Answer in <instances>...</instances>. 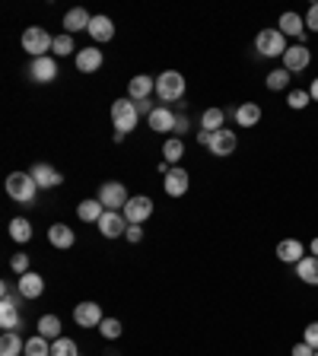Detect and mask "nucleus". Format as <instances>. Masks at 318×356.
Masks as SVG:
<instances>
[{"mask_svg": "<svg viewBox=\"0 0 318 356\" xmlns=\"http://www.w3.org/2000/svg\"><path fill=\"white\" fill-rule=\"evenodd\" d=\"M277 29L286 35V39H299V45H306V17H299V13H284L280 17V23H277Z\"/></svg>", "mask_w": 318, "mask_h": 356, "instance_id": "obj_12", "label": "nucleus"}, {"mask_svg": "<svg viewBox=\"0 0 318 356\" xmlns=\"http://www.w3.org/2000/svg\"><path fill=\"white\" fill-rule=\"evenodd\" d=\"M10 267H13L19 277H23V273H29V255H23V251H19V255H13V258H10Z\"/></svg>", "mask_w": 318, "mask_h": 356, "instance_id": "obj_40", "label": "nucleus"}, {"mask_svg": "<svg viewBox=\"0 0 318 356\" xmlns=\"http://www.w3.org/2000/svg\"><path fill=\"white\" fill-rule=\"evenodd\" d=\"M102 213H105V207H102V200L99 198H86L76 204V216L83 220V223H99Z\"/></svg>", "mask_w": 318, "mask_h": 356, "instance_id": "obj_25", "label": "nucleus"}, {"mask_svg": "<svg viewBox=\"0 0 318 356\" xmlns=\"http://www.w3.org/2000/svg\"><path fill=\"white\" fill-rule=\"evenodd\" d=\"M309 251H312V255H315V258H318V239H312V245H309Z\"/></svg>", "mask_w": 318, "mask_h": 356, "instance_id": "obj_47", "label": "nucleus"}, {"mask_svg": "<svg viewBox=\"0 0 318 356\" xmlns=\"http://www.w3.org/2000/svg\"><path fill=\"white\" fill-rule=\"evenodd\" d=\"M23 356H51V340L42 337V334H35V337L25 340V350Z\"/></svg>", "mask_w": 318, "mask_h": 356, "instance_id": "obj_31", "label": "nucleus"}, {"mask_svg": "<svg viewBox=\"0 0 318 356\" xmlns=\"http://www.w3.org/2000/svg\"><path fill=\"white\" fill-rule=\"evenodd\" d=\"M210 140H213L210 131H198V143H201V147H210Z\"/></svg>", "mask_w": 318, "mask_h": 356, "instance_id": "obj_45", "label": "nucleus"}, {"mask_svg": "<svg viewBox=\"0 0 318 356\" xmlns=\"http://www.w3.org/2000/svg\"><path fill=\"white\" fill-rule=\"evenodd\" d=\"M125 239H127V242H140V239H143V226L131 223V226H127V232H125Z\"/></svg>", "mask_w": 318, "mask_h": 356, "instance_id": "obj_43", "label": "nucleus"}, {"mask_svg": "<svg viewBox=\"0 0 318 356\" xmlns=\"http://www.w3.org/2000/svg\"><path fill=\"white\" fill-rule=\"evenodd\" d=\"M39 182L32 178V172H10L7 175V194L19 204H35V194H39Z\"/></svg>", "mask_w": 318, "mask_h": 356, "instance_id": "obj_1", "label": "nucleus"}, {"mask_svg": "<svg viewBox=\"0 0 318 356\" xmlns=\"http://www.w3.org/2000/svg\"><path fill=\"white\" fill-rule=\"evenodd\" d=\"M121 331H125V328H121V322H118V318H105V322L99 324V334L105 340H118V337H121Z\"/></svg>", "mask_w": 318, "mask_h": 356, "instance_id": "obj_36", "label": "nucleus"}, {"mask_svg": "<svg viewBox=\"0 0 318 356\" xmlns=\"http://www.w3.org/2000/svg\"><path fill=\"white\" fill-rule=\"evenodd\" d=\"M235 147H239V137H235V131H229V127H223V131L213 134V140H210V153L213 156H233Z\"/></svg>", "mask_w": 318, "mask_h": 356, "instance_id": "obj_16", "label": "nucleus"}, {"mask_svg": "<svg viewBox=\"0 0 318 356\" xmlns=\"http://www.w3.org/2000/svg\"><path fill=\"white\" fill-rule=\"evenodd\" d=\"M315 356H318V350H315Z\"/></svg>", "mask_w": 318, "mask_h": 356, "instance_id": "obj_48", "label": "nucleus"}, {"mask_svg": "<svg viewBox=\"0 0 318 356\" xmlns=\"http://www.w3.org/2000/svg\"><path fill=\"white\" fill-rule=\"evenodd\" d=\"M235 121H239V127H255L261 121V105L258 102H242L235 108Z\"/></svg>", "mask_w": 318, "mask_h": 356, "instance_id": "obj_26", "label": "nucleus"}, {"mask_svg": "<svg viewBox=\"0 0 318 356\" xmlns=\"http://www.w3.org/2000/svg\"><path fill=\"white\" fill-rule=\"evenodd\" d=\"M176 118L178 115H172V108L156 105V112L147 118V125H150L156 134H172V131H176Z\"/></svg>", "mask_w": 318, "mask_h": 356, "instance_id": "obj_21", "label": "nucleus"}, {"mask_svg": "<svg viewBox=\"0 0 318 356\" xmlns=\"http://www.w3.org/2000/svg\"><path fill=\"white\" fill-rule=\"evenodd\" d=\"M290 356H315V350H312L309 344L302 340V344H296V347H293V353H290Z\"/></svg>", "mask_w": 318, "mask_h": 356, "instance_id": "obj_44", "label": "nucleus"}, {"mask_svg": "<svg viewBox=\"0 0 318 356\" xmlns=\"http://www.w3.org/2000/svg\"><path fill=\"white\" fill-rule=\"evenodd\" d=\"M29 172H32V178L39 182V188H58V185L64 182V175H61L54 166H48V163H35Z\"/></svg>", "mask_w": 318, "mask_h": 356, "instance_id": "obj_20", "label": "nucleus"}, {"mask_svg": "<svg viewBox=\"0 0 318 356\" xmlns=\"http://www.w3.org/2000/svg\"><path fill=\"white\" fill-rule=\"evenodd\" d=\"M89 23H92V17L86 13L83 7H74V10H67V13H64V32H67V35L89 29Z\"/></svg>", "mask_w": 318, "mask_h": 356, "instance_id": "obj_23", "label": "nucleus"}, {"mask_svg": "<svg viewBox=\"0 0 318 356\" xmlns=\"http://www.w3.org/2000/svg\"><path fill=\"white\" fill-rule=\"evenodd\" d=\"M48 242L54 245V249H74V242H76V232L70 229L67 223H54L48 229Z\"/></svg>", "mask_w": 318, "mask_h": 356, "instance_id": "obj_24", "label": "nucleus"}, {"mask_svg": "<svg viewBox=\"0 0 318 356\" xmlns=\"http://www.w3.org/2000/svg\"><path fill=\"white\" fill-rule=\"evenodd\" d=\"M162 156H166L169 166H176L178 159L184 156V143H182V137H169V140L162 143Z\"/></svg>", "mask_w": 318, "mask_h": 356, "instance_id": "obj_33", "label": "nucleus"}, {"mask_svg": "<svg viewBox=\"0 0 318 356\" xmlns=\"http://www.w3.org/2000/svg\"><path fill=\"white\" fill-rule=\"evenodd\" d=\"M188 131H191V121H188L184 115H178V118H176V131H172V137H182V134H188Z\"/></svg>", "mask_w": 318, "mask_h": 356, "instance_id": "obj_42", "label": "nucleus"}, {"mask_svg": "<svg viewBox=\"0 0 318 356\" xmlns=\"http://www.w3.org/2000/svg\"><path fill=\"white\" fill-rule=\"evenodd\" d=\"M39 334L48 340H58L61 337V318L58 315H42L39 318Z\"/></svg>", "mask_w": 318, "mask_h": 356, "instance_id": "obj_32", "label": "nucleus"}, {"mask_svg": "<svg viewBox=\"0 0 318 356\" xmlns=\"http://www.w3.org/2000/svg\"><path fill=\"white\" fill-rule=\"evenodd\" d=\"M96 226H99V232L105 235V239H118V235H125L131 223H127V216L121 213V210H105Z\"/></svg>", "mask_w": 318, "mask_h": 356, "instance_id": "obj_7", "label": "nucleus"}, {"mask_svg": "<svg viewBox=\"0 0 318 356\" xmlns=\"http://www.w3.org/2000/svg\"><path fill=\"white\" fill-rule=\"evenodd\" d=\"M306 29H309V32H318V3H312V7L306 10Z\"/></svg>", "mask_w": 318, "mask_h": 356, "instance_id": "obj_41", "label": "nucleus"}, {"mask_svg": "<svg viewBox=\"0 0 318 356\" xmlns=\"http://www.w3.org/2000/svg\"><path fill=\"white\" fill-rule=\"evenodd\" d=\"M162 188H166L169 198H182V194H188V188H191V175L184 172L182 166H172L166 172V182H162Z\"/></svg>", "mask_w": 318, "mask_h": 356, "instance_id": "obj_10", "label": "nucleus"}, {"mask_svg": "<svg viewBox=\"0 0 318 356\" xmlns=\"http://www.w3.org/2000/svg\"><path fill=\"white\" fill-rule=\"evenodd\" d=\"M156 96L159 102H178L184 96V76L178 70H162L156 76Z\"/></svg>", "mask_w": 318, "mask_h": 356, "instance_id": "obj_4", "label": "nucleus"}, {"mask_svg": "<svg viewBox=\"0 0 318 356\" xmlns=\"http://www.w3.org/2000/svg\"><path fill=\"white\" fill-rule=\"evenodd\" d=\"M226 115H229V112H223V108H204L201 131H210V134L223 131V125H226Z\"/></svg>", "mask_w": 318, "mask_h": 356, "instance_id": "obj_28", "label": "nucleus"}, {"mask_svg": "<svg viewBox=\"0 0 318 356\" xmlns=\"http://www.w3.org/2000/svg\"><path fill=\"white\" fill-rule=\"evenodd\" d=\"M86 32L92 35V42H112V39H115V23H112L109 17H92V23H89V29H86Z\"/></svg>", "mask_w": 318, "mask_h": 356, "instance_id": "obj_22", "label": "nucleus"}, {"mask_svg": "<svg viewBox=\"0 0 318 356\" xmlns=\"http://www.w3.org/2000/svg\"><path fill=\"white\" fill-rule=\"evenodd\" d=\"M25 350V340L17 331H3L0 337V356H19Z\"/></svg>", "mask_w": 318, "mask_h": 356, "instance_id": "obj_29", "label": "nucleus"}, {"mask_svg": "<svg viewBox=\"0 0 318 356\" xmlns=\"http://www.w3.org/2000/svg\"><path fill=\"white\" fill-rule=\"evenodd\" d=\"M10 239L25 245V242L32 239V223L25 220V216H17V220H10Z\"/></svg>", "mask_w": 318, "mask_h": 356, "instance_id": "obj_30", "label": "nucleus"}, {"mask_svg": "<svg viewBox=\"0 0 318 356\" xmlns=\"http://www.w3.org/2000/svg\"><path fill=\"white\" fill-rule=\"evenodd\" d=\"M290 70H284V67H280V70H271L268 74V80H264V86H268L271 92H280V90H286V86H290Z\"/></svg>", "mask_w": 318, "mask_h": 356, "instance_id": "obj_34", "label": "nucleus"}, {"mask_svg": "<svg viewBox=\"0 0 318 356\" xmlns=\"http://www.w3.org/2000/svg\"><path fill=\"white\" fill-rule=\"evenodd\" d=\"M121 213L127 216V223H137V226H143L147 220L153 216V200L147 198V194H137V198H131L127 200V207L121 210Z\"/></svg>", "mask_w": 318, "mask_h": 356, "instance_id": "obj_8", "label": "nucleus"}, {"mask_svg": "<svg viewBox=\"0 0 318 356\" xmlns=\"http://www.w3.org/2000/svg\"><path fill=\"white\" fill-rule=\"evenodd\" d=\"M153 92H156V76H147V74L131 76V83H127V99L143 102V99H150Z\"/></svg>", "mask_w": 318, "mask_h": 356, "instance_id": "obj_15", "label": "nucleus"}, {"mask_svg": "<svg viewBox=\"0 0 318 356\" xmlns=\"http://www.w3.org/2000/svg\"><path fill=\"white\" fill-rule=\"evenodd\" d=\"M29 74H32L35 83H51L54 76H58V61L51 58H32V64H29Z\"/></svg>", "mask_w": 318, "mask_h": 356, "instance_id": "obj_17", "label": "nucleus"}, {"mask_svg": "<svg viewBox=\"0 0 318 356\" xmlns=\"http://www.w3.org/2000/svg\"><path fill=\"white\" fill-rule=\"evenodd\" d=\"M0 328H3V331H17V328H23V318H19V299L13 296V293L0 299Z\"/></svg>", "mask_w": 318, "mask_h": 356, "instance_id": "obj_9", "label": "nucleus"}, {"mask_svg": "<svg viewBox=\"0 0 318 356\" xmlns=\"http://www.w3.org/2000/svg\"><path fill=\"white\" fill-rule=\"evenodd\" d=\"M309 96H312V102H318V76L312 80V86H309Z\"/></svg>", "mask_w": 318, "mask_h": 356, "instance_id": "obj_46", "label": "nucleus"}, {"mask_svg": "<svg viewBox=\"0 0 318 356\" xmlns=\"http://www.w3.org/2000/svg\"><path fill=\"white\" fill-rule=\"evenodd\" d=\"M99 200H102V207L105 210H125L131 194H127V188L121 182H105L99 188Z\"/></svg>", "mask_w": 318, "mask_h": 356, "instance_id": "obj_6", "label": "nucleus"}, {"mask_svg": "<svg viewBox=\"0 0 318 356\" xmlns=\"http://www.w3.org/2000/svg\"><path fill=\"white\" fill-rule=\"evenodd\" d=\"M51 356H80V347L70 337H58L51 340Z\"/></svg>", "mask_w": 318, "mask_h": 356, "instance_id": "obj_35", "label": "nucleus"}, {"mask_svg": "<svg viewBox=\"0 0 318 356\" xmlns=\"http://www.w3.org/2000/svg\"><path fill=\"white\" fill-rule=\"evenodd\" d=\"M296 277H299L302 283H309V286H318V258L315 255H306L296 264Z\"/></svg>", "mask_w": 318, "mask_h": 356, "instance_id": "obj_27", "label": "nucleus"}, {"mask_svg": "<svg viewBox=\"0 0 318 356\" xmlns=\"http://www.w3.org/2000/svg\"><path fill=\"white\" fill-rule=\"evenodd\" d=\"M23 51L32 58H48V51H54V35L42 25H29L23 32Z\"/></svg>", "mask_w": 318, "mask_h": 356, "instance_id": "obj_2", "label": "nucleus"}, {"mask_svg": "<svg viewBox=\"0 0 318 356\" xmlns=\"http://www.w3.org/2000/svg\"><path fill=\"white\" fill-rule=\"evenodd\" d=\"M102 64H105V54H102L96 45L76 51V70H80V74H96V70H102Z\"/></svg>", "mask_w": 318, "mask_h": 356, "instance_id": "obj_18", "label": "nucleus"}, {"mask_svg": "<svg viewBox=\"0 0 318 356\" xmlns=\"http://www.w3.org/2000/svg\"><path fill=\"white\" fill-rule=\"evenodd\" d=\"M112 121L121 134H131L140 121V112H137V102L134 99H118L112 102Z\"/></svg>", "mask_w": 318, "mask_h": 356, "instance_id": "obj_5", "label": "nucleus"}, {"mask_svg": "<svg viewBox=\"0 0 318 356\" xmlns=\"http://www.w3.org/2000/svg\"><path fill=\"white\" fill-rule=\"evenodd\" d=\"M277 258L284 261V264H299L302 258H306V245L299 239H284L277 242Z\"/></svg>", "mask_w": 318, "mask_h": 356, "instance_id": "obj_19", "label": "nucleus"}, {"mask_svg": "<svg viewBox=\"0 0 318 356\" xmlns=\"http://www.w3.org/2000/svg\"><path fill=\"white\" fill-rule=\"evenodd\" d=\"M70 51H76L74 48V35H54V54H61V58H67Z\"/></svg>", "mask_w": 318, "mask_h": 356, "instance_id": "obj_37", "label": "nucleus"}, {"mask_svg": "<svg viewBox=\"0 0 318 356\" xmlns=\"http://www.w3.org/2000/svg\"><path fill=\"white\" fill-rule=\"evenodd\" d=\"M74 322L80 328H99L105 322V315H102L99 302H80V306H74Z\"/></svg>", "mask_w": 318, "mask_h": 356, "instance_id": "obj_11", "label": "nucleus"}, {"mask_svg": "<svg viewBox=\"0 0 318 356\" xmlns=\"http://www.w3.org/2000/svg\"><path fill=\"white\" fill-rule=\"evenodd\" d=\"M255 51L264 54V58H284L286 54V35L280 29H261L258 39H255Z\"/></svg>", "mask_w": 318, "mask_h": 356, "instance_id": "obj_3", "label": "nucleus"}, {"mask_svg": "<svg viewBox=\"0 0 318 356\" xmlns=\"http://www.w3.org/2000/svg\"><path fill=\"white\" fill-rule=\"evenodd\" d=\"M17 293H19V299H39L45 293V277L42 273H35V271L23 273V277L17 280Z\"/></svg>", "mask_w": 318, "mask_h": 356, "instance_id": "obj_14", "label": "nucleus"}, {"mask_svg": "<svg viewBox=\"0 0 318 356\" xmlns=\"http://www.w3.org/2000/svg\"><path fill=\"white\" fill-rule=\"evenodd\" d=\"M302 340L309 344L312 350H318V322H309L306 324V331H302Z\"/></svg>", "mask_w": 318, "mask_h": 356, "instance_id": "obj_39", "label": "nucleus"}, {"mask_svg": "<svg viewBox=\"0 0 318 356\" xmlns=\"http://www.w3.org/2000/svg\"><path fill=\"white\" fill-rule=\"evenodd\" d=\"M309 64H312V51L306 48V45H293V48H286L284 70H290V74H302Z\"/></svg>", "mask_w": 318, "mask_h": 356, "instance_id": "obj_13", "label": "nucleus"}, {"mask_svg": "<svg viewBox=\"0 0 318 356\" xmlns=\"http://www.w3.org/2000/svg\"><path fill=\"white\" fill-rule=\"evenodd\" d=\"M309 102H312L309 90H293L290 96H286V105H290V108H306Z\"/></svg>", "mask_w": 318, "mask_h": 356, "instance_id": "obj_38", "label": "nucleus"}]
</instances>
